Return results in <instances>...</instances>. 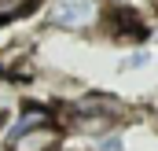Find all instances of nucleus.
<instances>
[{
	"label": "nucleus",
	"mask_w": 158,
	"mask_h": 151,
	"mask_svg": "<svg viewBox=\"0 0 158 151\" xmlns=\"http://www.w3.org/2000/svg\"><path fill=\"white\" fill-rule=\"evenodd\" d=\"M99 151H121V136H107V140L99 144Z\"/></svg>",
	"instance_id": "nucleus-6"
},
{
	"label": "nucleus",
	"mask_w": 158,
	"mask_h": 151,
	"mask_svg": "<svg viewBox=\"0 0 158 151\" xmlns=\"http://www.w3.org/2000/svg\"><path fill=\"white\" fill-rule=\"evenodd\" d=\"M143 63H147V55H143V52H132V55H129V59L121 63V70H129V67L136 70V67H143Z\"/></svg>",
	"instance_id": "nucleus-5"
},
{
	"label": "nucleus",
	"mask_w": 158,
	"mask_h": 151,
	"mask_svg": "<svg viewBox=\"0 0 158 151\" xmlns=\"http://www.w3.org/2000/svg\"><path fill=\"white\" fill-rule=\"evenodd\" d=\"M11 151H59V125H40V129H30L15 140H7Z\"/></svg>",
	"instance_id": "nucleus-2"
},
{
	"label": "nucleus",
	"mask_w": 158,
	"mask_h": 151,
	"mask_svg": "<svg viewBox=\"0 0 158 151\" xmlns=\"http://www.w3.org/2000/svg\"><path fill=\"white\" fill-rule=\"evenodd\" d=\"M30 7H33V0H0V22L4 19H15V15H22Z\"/></svg>",
	"instance_id": "nucleus-4"
},
{
	"label": "nucleus",
	"mask_w": 158,
	"mask_h": 151,
	"mask_svg": "<svg viewBox=\"0 0 158 151\" xmlns=\"http://www.w3.org/2000/svg\"><path fill=\"white\" fill-rule=\"evenodd\" d=\"M99 0H52L44 11V22L55 30H85L99 19Z\"/></svg>",
	"instance_id": "nucleus-1"
},
{
	"label": "nucleus",
	"mask_w": 158,
	"mask_h": 151,
	"mask_svg": "<svg viewBox=\"0 0 158 151\" xmlns=\"http://www.w3.org/2000/svg\"><path fill=\"white\" fill-rule=\"evenodd\" d=\"M48 122H52V114L44 111V107H22V114L15 118V125L7 129V140L22 136V133H30V129H40V125H48Z\"/></svg>",
	"instance_id": "nucleus-3"
}]
</instances>
